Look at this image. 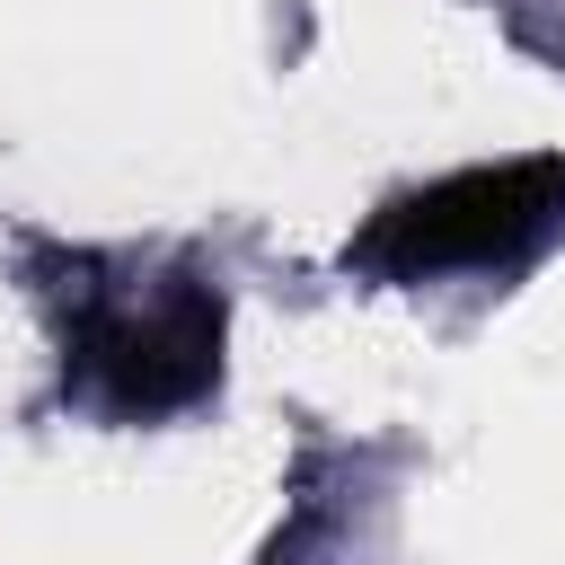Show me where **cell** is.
<instances>
[{
  "label": "cell",
  "instance_id": "obj_1",
  "mask_svg": "<svg viewBox=\"0 0 565 565\" xmlns=\"http://www.w3.org/2000/svg\"><path fill=\"white\" fill-rule=\"evenodd\" d=\"M565 194V168L556 159H503V168H459L424 194H397L362 238L353 256L380 265V274H450V265H486L503 247H521Z\"/></svg>",
  "mask_w": 565,
  "mask_h": 565
},
{
  "label": "cell",
  "instance_id": "obj_2",
  "mask_svg": "<svg viewBox=\"0 0 565 565\" xmlns=\"http://www.w3.org/2000/svg\"><path fill=\"white\" fill-rule=\"evenodd\" d=\"M79 371H88V388L115 415H168V406L212 388V371H221V309L185 291V300H168L150 318H97L88 344H79Z\"/></svg>",
  "mask_w": 565,
  "mask_h": 565
}]
</instances>
